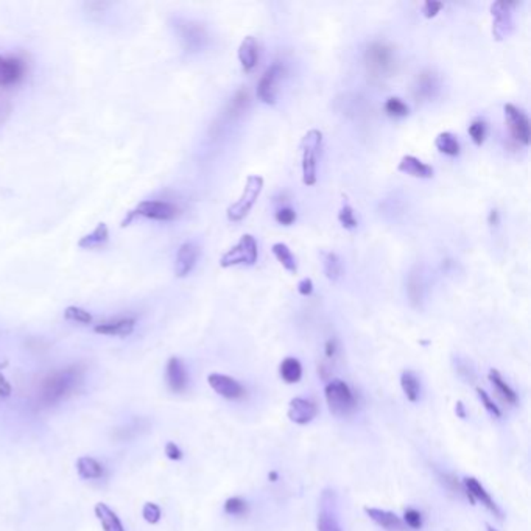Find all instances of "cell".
<instances>
[{"mask_svg":"<svg viewBox=\"0 0 531 531\" xmlns=\"http://www.w3.org/2000/svg\"><path fill=\"white\" fill-rule=\"evenodd\" d=\"M85 379V370L80 365H70L61 370L50 373L44 377L39 387V402L46 407H51L68 399L80 388Z\"/></svg>","mask_w":531,"mask_h":531,"instance_id":"1","label":"cell"},{"mask_svg":"<svg viewBox=\"0 0 531 531\" xmlns=\"http://www.w3.org/2000/svg\"><path fill=\"white\" fill-rule=\"evenodd\" d=\"M366 70L375 80H385L396 70V50L385 41H375L365 51Z\"/></svg>","mask_w":531,"mask_h":531,"instance_id":"2","label":"cell"},{"mask_svg":"<svg viewBox=\"0 0 531 531\" xmlns=\"http://www.w3.org/2000/svg\"><path fill=\"white\" fill-rule=\"evenodd\" d=\"M323 145V132L320 130H308L301 142V167L302 182L312 187L318 180V154Z\"/></svg>","mask_w":531,"mask_h":531,"instance_id":"3","label":"cell"},{"mask_svg":"<svg viewBox=\"0 0 531 531\" xmlns=\"http://www.w3.org/2000/svg\"><path fill=\"white\" fill-rule=\"evenodd\" d=\"M324 396H326L329 411L334 416H349L357 408L356 394H354V391L344 380H330L326 385V389H324Z\"/></svg>","mask_w":531,"mask_h":531,"instance_id":"4","label":"cell"},{"mask_svg":"<svg viewBox=\"0 0 531 531\" xmlns=\"http://www.w3.org/2000/svg\"><path fill=\"white\" fill-rule=\"evenodd\" d=\"M263 190V178L259 175H249L245 182V187L242 190V195L239 200L232 203L227 208V220L230 221H242L245 218L251 209L254 208L257 198L261 196Z\"/></svg>","mask_w":531,"mask_h":531,"instance_id":"5","label":"cell"},{"mask_svg":"<svg viewBox=\"0 0 531 531\" xmlns=\"http://www.w3.org/2000/svg\"><path fill=\"white\" fill-rule=\"evenodd\" d=\"M259 257V248H257V242L251 234L242 235L237 245H234L230 251L221 256L220 267L221 268H231L239 267V265H254Z\"/></svg>","mask_w":531,"mask_h":531,"instance_id":"6","label":"cell"},{"mask_svg":"<svg viewBox=\"0 0 531 531\" xmlns=\"http://www.w3.org/2000/svg\"><path fill=\"white\" fill-rule=\"evenodd\" d=\"M284 64L279 61L273 63L267 70L263 72V75L261 77L259 83H257V97L262 100L265 105H275L276 99H277V91H279V83L284 77Z\"/></svg>","mask_w":531,"mask_h":531,"instance_id":"7","label":"cell"},{"mask_svg":"<svg viewBox=\"0 0 531 531\" xmlns=\"http://www.w3.org/2000/svg\"><path fill=\"white\" fill-rule=\"evenodd\" d=\"M518 6L514 2H496L491 5L492 36L496 41H504L513 30V10Z\"/></svg>","mask_w":531,"mask_h":531,"instance_id":"8","label":"cell"},{"mask_svg":"<svg viewBox=\"0 0 531 531\" xmlns=\"http://www.w3.org/2000/svg\"><path fill=\"white\" fill-rule=\"evenodd\" d=\"M504 111H505V119H506V125H508V130H510L511 137L518 144L527 146L530 144V137H531V128H530V120L527 114L518 106L511 105V103L505 105Z\"/></svg>","mask_w":531,"mask_h":531,"instance_id":"9","label":"cell"},{"mask_svg":"<svg viewBox=\"0 0 531 531\" xmlns=\"http://www.w3.org/2000/svg\"><path fill=\"white\" fill-rule=\"evenodd\" d=\"M136 215H141L149 220L156 221H172L180 217V208L170 201H159V200H145L137 204L135 211Z\"/></svg>","mask_w":531,"mask_h":531,"instance_id":"10","label":"cell"},{"mask_svg":"<svg viewBox=\"0 0 531 531\" xmlns=\"http://www.w3.org/2000/svg\"><path fill=\"white\" fill-rule=\"evenodd\" d=\"M208 383L217 394L225 397L227 401H239L245 397V388L239 380H235L231 375L212 373L208 375Z\"/></svg>","mask_w":531,"mask_h":531,"instance_id":"11","label":"cell"},{"mask_svg":"<svg viewBox=\"0 0 531 531\" xmlns=\"http://www.w3.org/2000/svg\"><path fill=\"white\" fill-rule=\"evenodd\" d=\"M337 505L335 491H324L321 496V511L316 519V528L318 531H342L340 523L337 520L334 508Z\"/></svg>","mask_w":531,"mask_h":531,"instance_id":"12","label":"cell"},{"mask_svg":"<svg viewBox=\"0 0 531 531\" xmlns=\"http://www.w3.org/2000/svg\"><path fill=\"white\" fill-rule=\"evenodd\" d=\"M167 385L173 393H184L189 385V373L184 361L180 357L168 358L165 366Z\"/></svg>","mask_w":531,"mask_h":531,"instance_id":"13","label":"cell"},{"mask_svg":"<svg viewBox=\"0 0 531 531\" xmlns=\"http://www.w3.org/2000/svg\"><path fill=\"white\" fill-rule=\"evenodd\" d=\"M25 75V64L16 56L0 55V87L18 85Z\"/></svg>","mask_w":531,"mask_h":531,"instance_id":"14","label":"cell"},{"mask_svg":"<svg viewBox=\"0 0 531 531\" xmlns=\"http://www.w3.org/2000/svg\"><path fill=\"white\" fill-rule=\"evenodd\" d=\"M439 91V78L433 70H423L413 83V95L419 101H429L437 97Z\"/></svg>","mask_w":531,"mask_h":531,"instance_id":"15","label":"cell"},{"mask_svg":"<svg viewBox=\"0 0 531 531\" xmlns=\"http://www.w3.org/2000/svg\"><path fill=\"white\" fill-rule=\"evenodd\" d=\"M198 257H200V248H198L196 243L194 242L182 243L178 249V254H176L175 275L178 277L189 276L190 271L195 268Z\"/></svg>","mask_w":531,"mask_h":531,"instance_id":"16","label":"cell"},{"mask_svg":"<svg viewBox=\"0 0 531 531\" xmlns=\"http://www.w3.org/2000/svg\"><path fill=\"white\" fill-rule=\"evenodd\" d=\"M463 485H464V489H466V492H468V499L470 500V504H475L477 500L482 501V505H485L486 508H488V510L492 514H496L499 519L504 518V514H501L500 508L497 506L496 501H494V499L491 497V494L483 488L482 483L478 482L477 478H474V477L464 478V483Z\"/></svg>","mask_w":531,"mask_h":531,"instance_id":"17","label":"cell"},{"mask_svg":"<svg viewBox=\"0 0 531 531\" xmlns=\"http://www.w3.org/2000/svg\"><path fill=\"white\" fill-rule=\"evenodd\" d=\"M135 327L136 320L130 318V316H123V318H114L95 324L94 332L106 337H128L135 332Z\"/></svg>","mask_w":531,"mask_h":531,"instance_id":"18","label":"cell"},{"mask_svg":"<svg viewBox=\"0 0 531 531\" xmlns=\"http://www.w3.org/2000/svg\"><path fill=\"white\" fill-rule=\"evenodd\" d=\"M316 415H318V405L311 399H306V397H294L290 402L289 418L294 424L306 425L313 421Z\"/></svg>","mask_w":531,"mask_h":531,"instance_id":"19","label":"cell"},{"mask_svg":"<svg viewBox=\"0 0 531 531\" xmlns=\"http://www.w3.org/2000/svg\"><path fill=\"white\" fill-rule=\"evenodd\" d=\"M397 170L418 180H430L435 175L432 165L425 164L421 159L411 156V154H407V156H404L401 159L399 165H397Z\"/></svg>","mask_w":531,"mask_h":531,"instance_id":"20","label":"cell"},{"mask_svg":"<svg viewBox=\"0 0 531 531\" xmlns=\"http://www.w3.org/2000/svg\"><path fill=\"white\" fill-rule=\"evenodd\" d=\"M181 41L186 49L189 50H200L206 42V32L201 25L194 24V22H182L178 25Z\"/></svg>","mask_w":531,"mask_h":531,"instance_id":"21","label":"cell"},{"mask_svg":"<svg viewBox=\"0 0 531 531\" xmlns=\"http://www.w3.org/2000/svg\"><path fill=\"white\" fill-rule=\"evenodd\" d=\"M239 61L242 69L245 72H251L256 69L257 63H259V44H257L254 36H246V38L240 42Z\"/></svg>","mask_w":531,"mask_h":531,"instance_id":"22","label":"cell"},{"mask_svg":"<svg viewBox=\"0 0 531 531\" xmlns=\"http://www.w3.org/2000/svg\"><path fill=\"white\" fill-rule=\"evenodd\" d=\"M365 513L370 516V519L373 522L377 523L379 527L385 528L388 531H405L404 522L401 518H397L394 513L385 511V510H379V508H365Z\"/></svg>","mask_w":531,"mask_h":531,"instance_id":"23","label":"cell"},{"mask_svg":"<svg viewBox=\"0 0 531 531\" xmlns=\"http://www.w3.org/2000/svg\"><path fill=\"white\" fill-rule=\"evenodd\" d=\"M94 513L95 518L99 519L103 531H127L119 518V514L114 510H111V508L106 504H103V501H99V504L94 506Z\"/></svg>","mask_w":531,"mask_h":531,"instance_id":"24","label":"cell"},{"mask_svg":"<svg viewBox=\"0 0 531 531\" xmlns=\"http://www.w3.org/2000/svg\"><path fill=\"white\" fill-rule=\"evenodd\" d=\"M77 466V474L80 478L83 480H99L103 475H105V468L103 464L92 458V456H80L75 463Z\"/></svg>","mask_w":531,"mask_h":531,"instance_id":"25","label":"cell"},{"mask_svg":"<svg viewBox=\"0 0 531 531\" xmlns=\"http://www.w3.org/2000/svg\"><path fill=\"white\" fill-rule=\"evenodd\" d=\"M407 294L410 304L418 308L424 301V279L419 271H411L407 281Z\"/></svg>","mask_w":531,"mask_h":531,"instance_id":"26","label":"cell"},{"mask_svg":"<svg viewBox=\"0 0 531 531\" xmlns=\"http://www.w3.org/2000/svg\"><path fill=\"white\" fill-rule=\"evenodd\" d=\"M435 146H437L442 154H446V156H451V158L458 156L461 150L458 139H456V136L449 131L439 132L437 139H435Z\"/></svg>","mask_w":531,"mask_h":531,"instance_id":"27","label":"cell"},{"mask_svg":"<svg viewBox=\"0 0 531 531\" xmlns=\"http://www.w3.org/2000/svg\"><path fill=\"white\" fill-rule=\"evenodd\" d=\"M489 380L492 383V387L496 388L497 393L501 396V399H504L506 404H511V405L518 404V394H516V391L508 385L497 370L489 371Z\"/></svg>","mask_w":531,"mask_h":531,"instance_id":"28","label":"cell"},{"mask_svg":"<svg viewBox=\"0 0 531 531\" xmlns=\"http://www.w3.org/2000/svg\"><path fill=\"white\" fill-rule=\"evenodd\" d=\"M271 251H273V254H275V257L277 259V262L281 263L287 271H290V273H296L298 271L296 257L293 256L292 249L289 246H287L285 243H281V242L275 243V245L271 246Z\"/></svg>","mask_w":531,"mask_h":531,"instance_id":"29","label":"cell"},{"mask_svg":"<svg viewBox=\"0 0 531 531\" xmlns=\"http://www.w3.org/2000/svg\"><path fill=\"white\" fill-rule=\"evenodd\" d=\"M401 387L404 389L405 397L410 402H418L419 394H421V383H419L418 375L413 371H404L401 375Z\"/></svg>","mask_w":531,"mask_h":531,"instance_id":"30","label":"cell"},{"mask_svg":"<svg viewBox=\"0 0 531 531\" xmlns=\"http://www.w3.org/2000/svg\"><path fill=\"white\" fill-rule=\"evenodd\" d=\"M108 237H109L108 226L105 223H100L91 234L85 235V237L78 242V246L85 249L99 248L101 245H105V243L108 242Z\"/></svg>","mask_w":531,"mask_h":531,"instance_id":"31","label":"cell"},{"mask_svg":"<svg viewBox=\"0 0 531 531\" xmlns=\"http://www.w3.org/2000/svg\"><path fill=\"white\" fill-rule=\"evenodd\" d=\"M279 374L284 382L287 383H298L302 377V366L298 358L287 357L281 366H279Z\"/></svg>","mask_w":531,"mask_h":531,"instance_id":"32","label":"cell"},{"mask_svg":"<svg viewBox=\"0 0 531 531\" xmlns=\"http://www.w3.org/2000/svg\"><path fill=\"white\" fill-rule=\"evenodd\" d=\"M324 275L332 282H337L343 276V262L338 254L326 253L324 254Z\"/></svg>","mask_w":531,"mask_h":531,"instance_id":"33","label":"cell"},{"mask_svg":"<svg viewBox=\"0 0 531 531\" xmlns=\"http://www.w3.org/2000/svg\"><path fill=\"white\" fill-rule=\"evenodd\" d=\"M248 105H249V92L248 89H245V87H242V89H239L234 94L232 100L230 101V106H227V113H230V115L232 117L240 115L242 113H245Z\"/></svg>","mask_w":531,"mask_h":531,"instance_id":"34","label":"cell"},{"mask_svg":"<svg viewBox=\"0 0 531 531\" xmlns=\"http://www.w3.org/2000/svg\"><path fill=\"white\" fill-rule=\"evenodd\" d=\"M383 109H385V113L389 117H394V119H402V117H407L410 113V108L407 103L401 100L399 97H389L385 101V106H383Z\"/></svg>","mask_w":531,"mask_h":531,"instance_id":"35","label":"cell"},{"mask_svg":"<svg viewBox=\"0 0 531 531\" xmlns=\"http://www.w3.org/2000/svg\"><path fill=\"white\" fill-rule=\"evenodd\" d=\"M64 318L70 321V323H77V324H91L94 321V316L91 312H87L83 307H77V306H69L64 311Z\"/></svg>","mask_w":531,"mask_h":531,"instance_id":"36","label":"cell"},{"mask_svg":"<svg viewBox=\"0 0 531 531\" xmlns=\"http://www.w3.org/2000/svg\"><path fill=\"white\" fill-rule=\"evenodd\" d=\"M338 221H340V225L344 227V230H348V231L357 230L358 221L349 203H343L340 212H338Z\"/></svg>","mask_w":531,"mask_h":531,"instance_id":"37","label":"cell"},{"mask_svg":"<svg viewBox=\"0 0 531 531\" xmlns=\"http://www.w3.org/2000/svg\"><path fill=\"white\" fill-rule=\"evenodd\" d=\"M486 131H488V130H486V122L483 119L472 120V123L469 125V128H468V132H469V136L472 139V142H474L477 146L483 145L485 139H486Z\"/></svg>","mask_w":531,"mask_h":531,"instance_id":"38","label":"cell"},{"mask_svg":"<svg viewBox=\"0 0 531 531\" xmlns=\"http://www.w3.org/2000/svg\"><path fill=\"white\" fill-rule=\"evenodd\" d=\"M438 477L441 478V483L444 485L449 491L468 497V492H466V489H464V485H461L458 478H456L455 475L447 474V472H438Z\"/></svg>","mask_w":531,"mask_h":531,"instance_id":"39","label":"cell"},{"mask_svg":"<svg viewBox=\"0 0 531 531\" xmlns=\"http://www.w3.org/2000/svg\"><path fill=\"white\" fill-rule=\"evenodd\" d=\"M248 511V504L240 497H231L226 500L225 513L230 516H243Z\"/></svg>","mask_w":531,"mask_h":531,"instance_id":"40","label":"cell"},{"mask_svg":"<svg viewBox=\"0 0 531 531\" xmlns=\"http://www.w3.org/2000/svg\"><path fill=\"white\" fill-rule=\"evenodd\" d=\"M142 518L145 519L146 523H151V525H156V523L162 518V510L158 504H153V501H146L142 508Z\"/></svg>","mask_w":531,"mask_h":531,"instance_id":"41","label":"cell"},{"mask_svg":"<svg viewBox=\"0 0 531 531\" xmlns=\"http://www.w3.org/2000/svg\"><path fill=\"white\" fill-rule=\"evenodd\" d=\"M477 394H478V399H480V401H482V404L485 405V408H486V410H488V411L491 413V415H492V416H496V418H501V411H500V408L497 407L496 402H494V401L491 399L489 394H488V393H486V391H485V389H482V388H477Z\"/></svg>","mask_w":531,"mask_h":531,"instance_id":"42","label":"cell"},{"mask_svg":"<svg viewBox=\"0 0 531 531\" xmlns=\"http://www.w3.org/2000/svg\"><path fill=\"white\" fill-rule=\"evenodd\" d=\"M404 522L407 523V527H410L411 530H419L423 527V516L419 511L413 510V508H408V510H405Z\"/></svg>","mask_w":531,"mask_h":531,"instance_id":"43","label":"cell"},{"mask_svg":"<svg viewBox=\"0 0 531 531\" xmlns=\"http://www.w3.org/2000/svg\"><path fill=\"white\" fill-rule=\"evenodd\" d=\"M276 221L279 225L284 226H290L296 221V212H294L292 208H282L276 212Z\"/></svg>","mask_w":531,"mask_h":531,"instance_id":"44","label":"cell"},{"mask_svg":"<svg viewBox=\"0 0 531 531\" xmlns=\"http://www.w3.org/2000/svg\"><path fill=\"white\" fill-rule=\"evenodd\" d=\"M444 8V4L442 2H435V0H427V2H424L423 5V14L424 18L427 19H432L437 16V14Z\"/></svg>","mask_w":531,"mask_h":531,"instance_id":"45","label":"cell"},{"mask_svg":"<svg viewBox=\"0 0 531 531\" xmlns=\"http://www.w3.org/2000/svg\"><path fill=\"white\" fill-rule=\"evenodd\" d=\"M164 451H165L167 458H168V460H172V461H180V460H182V456H184L181 449H180L178 446H176L175 442H172V441H168V442H167Z\"/></svg>","mask_w":531,"mask_h":531,"instance_id":"46","label":"cell"},{"mask_svg":"<svg viewBox=\"0 0 531 531\" xmlns=\"http://www.w3.org/2000/svg\"><path fill=\"white\" fill-rule=\"evenodd\" d=\"M298 292L299 294H302V296H311V294L313 293V282L312 279H302V281L298 284Z\"/></svg>","mask_w":531,"mask_h":531,"instance_id":"47","label":"cell"},{"mask_svg":"<svg viewBox=\"0 0 531 531\" xmlns=\"http://www.w3.org/2000/svg\"><path fill=\"white\" fill-rule=\"evenodd\" d=\"M13 393V388H11V383L6 380L5 375L0 373V397H4V399H6V397H10Z\"/></svg>","mask_w":531,"mask_h":531,"instance_id":"48","label":"cell"},{"mask_svg":"<svg viewBox=\"0 0 531 531\" xmlns=\"http://www.w3.org/2000/svg\"><path fill=\"white\" fill-rule=\"evenodd\" d=\"M337 351H338V343L335 338H330V340H327L326 343V349H324V352H326V357L334 358L337 356Z\"/></svg>","mask_w":531,"mask_h":531,"instance_id":"49","label":"cell"},{"mask_svg":"<svg viewBox=\"0 0 531 531\" xmlns=\"http://www.w3.org/2000/svg\"><path fill=\"white\" fill-rule=\"evenodd\" d=\"M488 223H489V226H492V227L499 226V223H500V215H499V211H497V209H492V211L489 212Z\"/></svg>","mask_w":531,"mask_h":531,"instance_id":"50","label":"cell"},{"mask_svg":"<svg viewBox=\"0 0 531 531\" xmlns=\"http://www.w3.org/2000/svg\"><path fill=\"white\" fill-rule=\"evenodd\" d=\"M455 411H456V415H458L461 419H466V411H464V407H463L461 402H456Z\"/></svg>","mask_w":531,"mask_h":531,"instance_id":"51","label":"cell"},{"mask_svg":"<svg viewBox=\"0 0 531 531\" xmlns=\"http://www.w3.org/2000/svg\"><path fill=\"white\" fill-rule=\"evenodd\" d=\"M486 528H488V531H497V530H494L491 525H486Z\"/></svg>","mask_w":531,"mask_h":531,"instance_id":"52","label":"cell"},{"mask_svg":"<svg viewBox=\"0 0 531 531\" xmlns=\"http://www.w3.org/2000/svg\"><path fill=\"white\" fill-rule=\"evenodd\" d=\"M2 109H4V105H2V101H0V114H2Z\"/></svg>","mask_w":531,"mask_h":531,"instance_id":"53","label":"cell"}]
</instances>
